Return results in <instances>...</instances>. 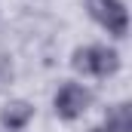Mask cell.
<instances>
[{"label":"cell","instance_id":"6da1fadb","mask_svg":"<svg viewBox=\"0 0 132 132\" xmlns=\"http://www.w3.org/2000/svg\"><path fill=\"white\" fill-rule=\"evenodd\" d=\"M71 68L83 77H111L120 71V52L108 43H86L71 52Z\"/></svg>","mask_w":132,"mask_h":132},{"label":"cell","instance_id":"7a4b0ae2","mask_svg":"<svg viewBox=\"0 0 132 132\" xmlns=\"http://www.w3.org/2000/svg\"><path fill=\"white\" fill-rule=\"evenodd\" d=\"M89 108H92V89L83 86V83H77V80H65L55 89V95H52V111L65 123L80 120Z\"/></svg>","mask_w":132,"mask_h":132},{"label":"cell","instance_id":"3957f363","mask_svg":"<svg viewBox=\"0 0 132 132\" xmlns=\"http://www.w3.org/2000/svg\"><path fill=\"white\" fill-rule=\"evenodd\" d=\"M86 12L98 28H104L117 40L129 34V12L123 0H86Z\"/></svg>","mask_w":132,"mask_h":132},{"label":"cell","instance_id":"277c9868","mask_svg":"<svg viewBox=\"0 0 132 132\" xmlns=\"http://www.w3.org/2000/svg\"><path fill=\"white\" fill-rule=\"evenodd\" d=\"M31 120H34V104L25 101V98L9 101L0 111V126H3V132H25Z\"/></svg>","mask_w":132,"mask_h":132},{"label":"cell","instance_id":"5b68a950","mask_svg":"<svg viewBox=\"0 0 132 132\" xmlns=\"http://www.w3.org/2000/svg\"><path fill=\"white\" fill-rule=\"evenodd\" d=\"M104 129L108 132H132V117H129V104H126V101H120V104H114V108L108 111Z\"/></svg>","mask_w":132,"mask_h":132},{"label":"cell","instance_id":"8992f818","mask_svg":"<svg viewBox=\"0 0 132 132\" xmlns=\"http://www.w3.org/2000/svg\"><path fill=\"white\" fill-rule=\"evenodd\" d=\"M92 132H108V129H92Z\"/></svg>","mask_w":132,"mask_h":132}]
</instances>
